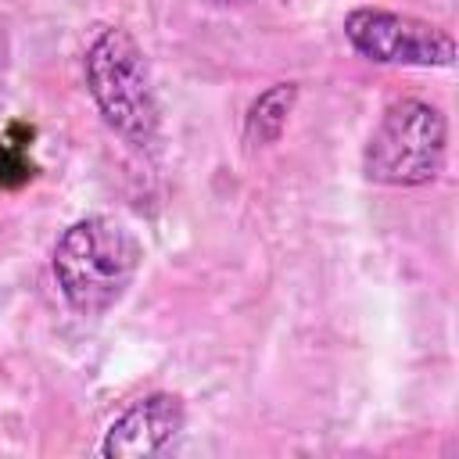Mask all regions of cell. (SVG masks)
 Returning <instances> with one entry per match:
<instances>
[{
	"label": "cell",
	"instance_id": "cell-4",
	"mask_svg": "<svg viewBox=\"0 0 459 459\" xmlns=\"http://www.w3.org/2000/svg\"><path fill=\"white\" fill-rule=\"evenodd\" d=\"M348 43L377 65H416V68H448L455 61V39L412 14L384 7H355L344 18Z\"/></svg>",
	"mask_w": 459,
	"mask_h": 459
},
{
	"label": "cell",
	"instance_id": "cell-5",
	"mask_svg": "<svg viewBox=\"0 0 459 459\" xmlns=\"http://www.w3.org/2000/svg\"><path fill=\"white\" fill-rule=\"evenodd\" d=\"M186 427V409L176 394L154 391L140 402H133L108 430L100 441V455L108 459H136V455H154L165 452L179 430Z\"/></svg>",
	"mask_w": 459,
	"mask_h": 459
},
{
	"label": "cell",
	"instance_id": "cell-2",
	"mask_svg": "<svg viewBox=\"0 0 459 459\" xmlns=\"http://www.w3.org/2000/svg\"><path fill=\"white\" fill-rule=\"evenodd\" d=\"M86 90L104 122L129 140L147 147L158 136V100L143 50L126 29H104L86 50Z\"/></svg>",
	"mask_w": 459,
	"mask_h": 459
},
{
	"label": "cell",
	"instance_id": "cell-6",
	"mask_svg": "<svg viewBox=\"0 0 459 459\" xmlns=\"http://www.w3.org/2000/svg\"><path fill=\"white\" fill-rule=\"evenodd\" d=\"M32 136L36 129L25 122H11L0 133V190H22L39 176V165L32 158Z\"/></svg>",
	"mask_w": 459,
	"mask_h": 459
},
{
	"label": "cell",
	"instance_id": "cell-7",
	"mask_svg": "<svg viewBox=\"0 0 459 459\" xmlns=\"http://www.w3.org/2000/svg\"><path fill=\"white\" fill-rule=\"evenodd\" d=\"M294 97H298L294 82H280L269 93H262L247 115V140L251 143H273L287 126V111H290Z\"/></svg>",
	"mask_w": 459,
	"mask_h": 459
},
{
	"label": "cell",
	"instance_id": "cell-3",
	"mask_svg": "<svg viewBox=\"0 0 459 459\" xmlns=\"http://www.w3.org/2000/svg\"><path fill=\"white\" fill-rule=\"evenodd\" d=\"M445 115L420 97H402L380 115L362 151V172L373 183L387 186H423L437 179L445 165Z\"/></svg>",
	"mask_w": 459,
	"mask_h": 459
},
{
	"label": "cell",
	"instance_id": "cell-1",
	"mask_svg": "<svg viewBox=\"0 0 459 459\" xmlns=\"http://www.w3.org/2000/svg\"><path fill=\"white\" fill-rule=\"evenodd\" d=\"M140 258V240L118 219L86 215L57 237L54 280L79 316H100L122 301Z\"/></svg>",
	"mask_w": 459,
	"mask_h": 459
}]
</instances>
